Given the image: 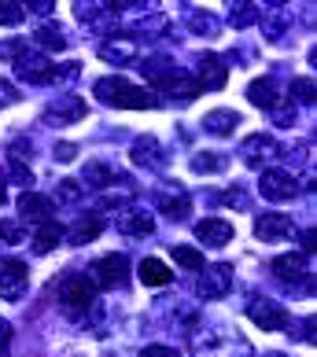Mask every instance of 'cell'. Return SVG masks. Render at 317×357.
Segmentation results:
<instances>
[{"label":"cell","instance_id":"obj_20","mask_svg":"<svg viewBox=\"0 0 317 357\" xmlns=\"http://www.w3.org/2000/svg\"><path fill=\"white\" fill-rule=\"evenodd\" d=\"M100 229H103V218H100V210H89V214H82L74 221V229H71V243H92L100 236Z\"/></svg>","mask_w":317,"mask_h":357},{"label":"cell","instance_id":"obj_12","mask_svg":"<svg viewBox=\"0 0 317 357\" xmlns=\"http://www.w3.org/2000/svg\"><path fill=\"white\" fill-rule=\"evenodd\" d=\"M155 89L170 92L174 100H196V96H200V85H196V77H192L189 70H181V67H170V70L155 82Z\"/></svg>","mask_w":317,"mask_h":357},{"label":"cell","instance_id":"obj_27","mask_svg":"<svg viewBox=\"0 0 317 357\" xmlns=\"http://www.w3.org/2000/svg\"><path fill=\"white\" fill-rule=\"evenodd\" d=\"M85 181L96 184V188H103V184L115 181V169H111L108 162H89V166H85Z\"/></svg>","mask_w":317,"mask_h":357},{"label":"cell","instance_id":"obj_25","mask_svg":"<svg viewBox=\"0 0 317 357\" xmlns=\"http://www.w3.org/2000/svg\"><path fill=\"white\" fill-rule=\"evenodd\" d=\"M170 258H174L181 269H192V273H200V269L207 266V261H203V250H200V247H184V243L170 250Z\"/></svg>","mask_w":317,"mask_h":357},{"label":"cell","instance_id":"obj_11","mask_svg":"<svg viewBox=\"0 0 317 357\" xmlns=\"http://www.w3.org/2000/svg\"><path fill=\"white\" fill-rule=\"evenodd\" d=\"M89 107H85V100L82 96H74V92H63V96L56 103H48V111H45V122L48 126H71L78 122Z\"/></svg>","mask_w":317,"mask_h":357},{"label":"cell","instance_id":"obj_10","mask_svg":"<svg viewBox=\"0 0 317 357\" xmlns=\"http://www.w3.org/2000/svg\"><path fill=\"white\" fill-rule=\"evenodd\" d=\"M196 85H200V92H218L221 85H226V77H229V70H226V59L221 56H207L196 63Z\"/></svg>","mask_w":317,"mask_h":357},{"label":"cell","instance_id":"obj_21","mask_svg":"<svg viewBox=\"0 0 317 357\" xmlns=\"http://www.w3.org/2000/svg\"><path fill=\"white\" fill-rule=\"evenodd\" d=\"M100 56L108 63H129L137 56V41L133 37H108V41L100 45Z\"/></svg>","mask_w":317,"mask_h":357},{"label":"cell","instance_id":"obj_19","mask_svg":"<svg viewBox=\"0 0 317 357\" xmlns=\"http://www.w3.org/2000/svg\"><path fill=\"white\" fill-rule=\"evenodd\" d=\"M59 240H63V225H56V221H41V225H37V232H34L30 250H34V255H52V250L59 247Z\"/></svg>","mask_w":317,"mask_h":357},{"label":"cell","instance_id":"obj_17","mask_svg":"<svg viewBox=\"0 0 317 357\" xmlns=\"http://www.w3.org/2000/svg\"><path fill=\"white\" fill-rule=\"evenodd\" d=\"M277 151H281V148H277V140L266 137V133H255V137L244 140V162H247V166H262V162H266V158H273Z\"/></svg>","mask_w":317,"mask_h":357},{"label":"cell","instance_id":"obj_31","mask_svg":"<svg viewBox=\"0 0 317 357\" xmlns=\"http://www.w3.org/2000/svg\"><path fill=\"white\" fill-rule=\"evenodd\" d=\"M22 15H26V8H19L15 0H4V4H0V26H19Z\"/></svg>","mask_w":317,"mask_h":357},{"label":"cell","instance_id":"obj_18","mask_svg":"<svg viewBox=\"0 0 317 357\" xmlns=\"http://www.w3.org/2000/svg\"><path fill=\"white\" fill-rule=\"evenodd\" d=\"M118 229H122L126 236H152L155 218L140 206H129V210H122V218H118Z\"/></svg>","mask_w":317,"mask_h":357},{"label":"cell","instance_id":"obj_43","mask_svg":"<svg viewBox=\"0 0 317 357\" xmlns=\"http://www.w3.org/2000/svg\"><path fill=\"white\" fill-rule=\"evenodd\" d=\"M262 357H284V354H262Z\"/></svg>","mask_w":317,"mask_h":357},{"label":"cell","instance_id":"obj_9","mask_svg":"<svg viewBox=\"0 0 317 357\" xmlns=\"http://www.w3.org/2000/svg\"><path fill=\"white\" fill-rule=\"evenodd\" d=\"M229 287H233V266L229 261H214V266L200 269V295L203 298H226Z\"/></svg>","mask_w":317,"mask_h":357},{"label":"cell","instance_id":"obj_22","mask_svg":"<svg viewBox=\"0 0 317 357\" xmlns=\"http://www.w3.org/2000/svg\"><path fill=\"white\" fill-rule=\"evenodd\" d=\"M236 126H240V114L236 111H210V114H203V129L210 137H233Z\"/></svg>","mask_w":317,"mask_h":357},{"label":"cell","instance_id":"obj_6","mask_svg":"<svg viewBox=\"0 0 317 357\" xmlns=\"http://www.w3.org/2000/svg\"><path fill=\"white\" fill-rule=\"evenodd\" d=\"M26 284H30V269L19 258H0V298L19 302L26 295Z\"/></svg>","mask_w":317,"mask_h":357},{"label":"cell","instance_id":"obj_42","mask_svg":"<svg viewBox=\"0 0 317 357\" xmlns=\"http://www.w3.org/2000/svg\"><path fill=\"white\" fill-rule=\"evenodd\" d=\"M8 203V188H4V177H0V206Z\"/></svg>","mask_w":317,"mask_h":357},{"label":"cell","instance_id":"obj_8","mask_svg":"<svg viewBox=\"0 0 317 357\" xmlns=\"http://www.w3.org/2000/svg\"><path fill=\"white\" fill-rule=\"evenodd\" d=\"M295 232V225L288 214H281V210H262V214L255 218V236L262 243H277V240H288V236Z\"/></svg>","mask_w":317,"mask_h":357},{"label":"cell","instance_id":"obj_36","mask_svg":"<svg viewBox=\"0 0 317 357\" xmlns=\"http://www.w3.org/2000/svg\"><path fill=\"white\" fill-rule=\"evenodd\" d=\"M11 103H19V92H15V85H11V82L0 77V107H11Z\"/></svg>","mask_w":317,"mask_h":357},{"label":"cell","instance_id":"obj_28","mask_svg":"<svg viewBox=\"0 0 317 357\" xmlns=\"http://www.w3.org/2000/svg\"><path fill=\"white\" fill-rule=\"evenodd\" d=\"M314 96H317V89H314L310 77H295L292 82V100L295 103H314Z\"/></svg>","mask_w":317,"mask_h":357},{"label":"cell","instance_id":"obj_38","mask_svg":"<svg viewBox=\"0 0 317 357\" xmlns=\"http://www.w3.org/2000/svg\"><path fill=\"white\" fill-rule=\"evenodd\" d=\"M52 155H56V162H71V158L78 155V148H74V144H67V140H63V144H56V151H52Z\"/></svg>","mask_w":317,"mask_h":357},{"label":"cell","instance_id":"obj_39","mask_svg":"<svg viewBox=\"0 0 317 357\" xmlns=\"http://www.w3.org/2000/svg\"><path fill=\"white\" fill-rule=\"evenodd\" d=\"M30 11H37V15H52V0H30Z\"/></svg>","mask_w":317,"mask_h":357},{"label":"cell","instance_id":"obj_7","mask_svg":"<svg viewBox=\"0 0 317 357\" xmlns=\"http://www.w3.org/2000/svg\"><path fill=\"white\" fill-rule=\"evenodd\" d=\"M15 74L22 77V82H34V85H48L59 77V67L45 56H30V52H22V56L15 59Z\"/></svg>","mask_w":317,"mask_h":357},{"label":"cell","instance_id":"obj_3","mask_svg":"<svg viewBox=\"0 0 317 357\" xmlns=\"http://www.w3.org/2000/svg\"><path fill=\"white\" fill-rule=\"evenodd\" d=\"M89 280L96 287H122L129 280V258L126 255H103L89 266Z\"/></svg>","mask_w":317,"mask_h":357},{"label":"cell","instance_id":"obj_14","mask_svg":"<svg viewBox=\"0 0 317 357\" xmlns=\"http://www.w3.org/2000/svg\"><path fill=\"white\" fill-rule=\"evenodd\" d=\"M247 100L262 111H273L277 103H281V85H277L273 77H255V82L247 85Z\"/></svg>","mask_w":317,"mask_h":357},{"label":"cell","instance_id":"obj_30","mask_svg":"<svg viewBox=\"0 0 317 357\" xmlns=\"http://www.w3.org/2000/svg\"><path fill=\"white\" fill-rule=\"evenodd\" d=\"M226 162H229L226 155H196L192 158V169H196V174H210V169H221Z\"/></svg>","mask_w":317,"mask_h":357},{"label":"cell","instance_id":"obj_5","mask_svg":"<svg viewBox=\"0 0 317 357\" xmlns=\"http://www.w3.org/2000/svg\"><path fill=\"white\" fill-rule=\"evenodd\" d=\"M258 192H262V199H270V203H288L299 195V177L288 174V169H266L258 181Z\"/></svg>","mask_w":317,"mask_h":357},{"label":"cell","instance_id":"obj_24","mask_svg":"<svg viewBox=\"0 0 317 357\" xmlns=\"http://www.w3.org/2000/svg\"><path fill=\"white\" fill-rule=\"evenodd\" d=\"M37 45L48 48V52H63V48H67V37H63V30L56 22H41V26H37Z\"/></svg>","mask_w":317,"mask_h":357},{"label":"cell","instance_id":"obj_1","mask_svg":"<svg viewBox=\"0 0 317 357\" xmlns=\"http://www.w3.org/2000/svg\"><path fill=\"white\" fill-rule=\"evenodd\" d=\"M92 92H96L100 103H108V107H122V111H152V107H158V96L148 85L126 82V77H100Z\"/></svg>","mask_w":317,"mask_h":357},{"label":"cell","instance_id":"obj_37","mask_svg":"<svg viewBox=\"0 0 317 357\" xmlns=\"http://www.w3.org/2000/svg\"><path fill=\"white\" fill-rule=\"evenodd\" d=\"M78 195H82V188H78L74 181H59V199H67V203H74Z\"/></svg>","mask_w":317,"mask_h":357},{"label":"cell","instance_id":"obj_2","mask_svg":"<svg viewBox=\"0 0 317 357\" xmlns=\"http://www.w3.org/2000/svg\"><path fill=\"white\" fill-rule=\"evenodd\" d=\"M92 298H96V284L89 280L82 273H67L59 280V302L67 306L71 313H85L92 306Z\"/></svg>","mask_w":317,"mask_h":357},{"label":"cell","instance_id":"obj_35","mask_svg":"<svg viewBox=\"0 0 317 357\" xmlns=\"http://www.w3.org/2000/svg\"><path fill=\"white\" fill-rule=\"evenodd\" d=\"M137 357H177L174 347H163V342H152V347H144Z\"/></svg>","mask_w":317,"mask_h":357},{"label":"cell","instance_id":"obj_33","mask_svg":"<svg viewBox=\"0 0 317 357\" xmlns=\"http://www.w3.org/2000/svg\"><path fill=\"white\" fill-rule=\"evenodd\" d=\"M22 240V221H0V243H19Z\"/></svg>","mask_w":317,"mask_h":357},{"label":"cell","instance_id":"obj_26","mask_svg":"<svg viewBox=\"0 0 317 357\" xmlns=\"http://www.w3.org/2000/svg\"><path fill=\"white\" fill-rule=\"evenodd\" d=\"M133 162L137 166H158V140L155 137H144L133 144Z\"/></svg>","mask_w":317,"mask_h":357},{"label":"cell","instance_id":"obj_13","mask_svg":"<svg viewBox=\"0 0 317 357\" xmlns=\"http://www.w3.org/2000/svg\"><path fill=\"white\" fill-rule=\"evenodd\" d=\"M273 273L281 276V280H288V284H302V280H310L307 255H302V250H292V255L273 258Z\"/></svg>","mask_w":317,"mask_h":357},{"label":"cell","instance_id":"obj_23","mask_svg":"<svg viewBox=\"0 0 317 357\" xmlns=\"http://www.w3.org/2000/svg\"><path fill=\"white\" fill-rule=\"evenodd\" d=\"M137 276H140V280L148 284V287H166L170 280H174V273L166 269L163 258H144L140 269H137Z\"/></svg>","mask_w":317,"mask_h":357},{"label":"cell","instance_id":"obj_40","mask_svg":"<svg viewBox=\"0 0 317 357\" xmlns=\"http://www.w3.org/2000/svg\"><path fill=\"white\" fill-rule=\"evenodd\" d=\"M251 19V8H244V4H236V11H233V22L240 26V22H247Z\"/></svg>","mask_w":317,"mask_h":357},{"label":"cell","instance_id":"obj_16","mask_svg":"<svg viewBox=\"0 0 317 357\" xmlns=\"http://www.w3.org/2000/svg\"><path fill=\"white\" fill-rule=\"evenodd\" d=\"M52 210H56V203L41 192H26L19 199V218L26 221H52Z\"/></svg>","mask_w":317,"mask_h":357},{"label":"cell","instance_id":"obj_15","mask_svg":"<svg viewBox=\"0 0 317 357\" xmlns=\"http://www.w3.org/2000/svg\"><path fill=\"white\" fill-rule=\"evenodd\" d=\"M196 240H203L207 247H226L233 240V225L221 221V218H207L196 225Z\"/></svg>","mask_w":317,"mask_h":357},{"label":"cell","instance_id":"obj_4","mask_svg":"<svg viewBox=\"0 0 317 357\" xmlns=\"http://www.w3.org/2000/svg\"><path fill=\"white\" fill-rule=\"evenodd\" d=\"M247 317L255 321V328H262V332H284V324H288V310L277 298H270V295L251 298L247 302Z\"/></svg>","mask_w":317,"mask_h":357},{"label":"cell","instance_id":"obj_41","mask_svg":"<svg viewBox=\"0 0 317 357\" xmlns=\"http://www.w3.org/2000/svg\"><path fill=\"white\" fill-rule=\"evenodd\" d=\"M314 247H317V232L310 229L307 236H302V255H307V250H314Z\"/></svg>","mask_w":317,"mask_h":357},{"label":"cell","instance_id":"obj_34","mask_svg":"<svg viewBox=\"0 0 317 357\" xmlns=\"http://www.w3.org/2000/svg\"><path fill=\"white\" fill-rule=\"evenodd\" d=\"M11 342H15V328L0 317V357H11Z\"/></svg>","mask_w":317,"mask_h":357},{"label":"cell","instance_id":"obj_32","mask_svg":"<svg viewBox=\"0 0 317 357\" xmlns=\"http://www.w3.org/2000/svg\"><path fill=\"white\" fill-rule=\"evenodd\" d=\"M8 166H11V184H22V188H30V184H34V174L26 169V162H19V158L11 155Z\"/></svg>","mask_w":317,"mask_h":357},{"label":"cell","instance_id":"obj_29","mask_svg":"<svg viewBox=\"0 0 317 357\" xmlns=\"http://www.w3.org/2000/svg\"><path fill=\"white\" fill-rule=\"evenodd\" d=\"M158 203H163L166 218H174V221H181L184 214H189V195H174V199H166V195H163Z\"/></svg>","mask_w":317,"mask_h":357}]
</instances>
